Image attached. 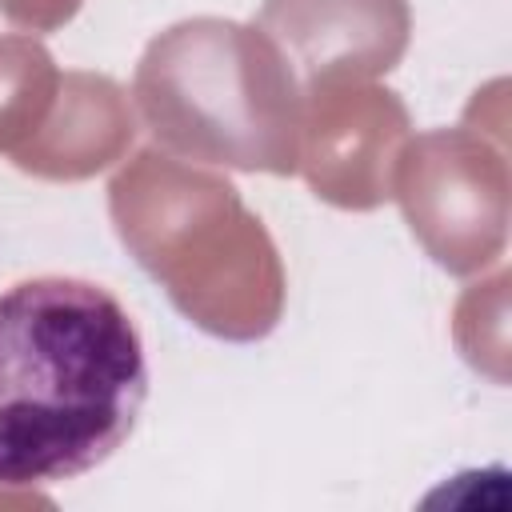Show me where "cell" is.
<instances>
[{"label":"cell","mask_w":512,"mask_h":512,"mask_svg":"<svg viewBox=\"0 0 512 512\" xmlns=\"http://www.w3.org/2000/svg\"><path fill=\"white\" fill-rule=\"evenodd\" d=\"M148 400L128 308L76 276L0 292V488H48L104 464Z\"/></svg>","instance_id":"6da1fadb"},{"label":"cell","mask_w":512,"mask_h":512,"mask_svg":"<svg viewBox=\"0 0 512 512\" xmlns=\"http://www.w3.org/2000/svg\"><path fill=\"white\" fill-rule=\"evenodd\" d=\"M132 96L156 144L184 160L272 176L300 168L308 96L260 28L220 16L172 24L144 48Z\"/></svg>","instance_id":"7a4b0ae2"},{"label":"cell","mask_w":512,"mask_h":512,"mask_svg":"<svg viewBox=\"0 0 512 512\" xmlns=\"http://www.w3.org/2000/svg\"><path fill=\"white\" fill-rule=\"evenodd\" d=\"M260 32L276 40L308 88L388 72L408 44L404 0H264Z\"/></svg>","instance_id":"3957f363"}]
</instances>
